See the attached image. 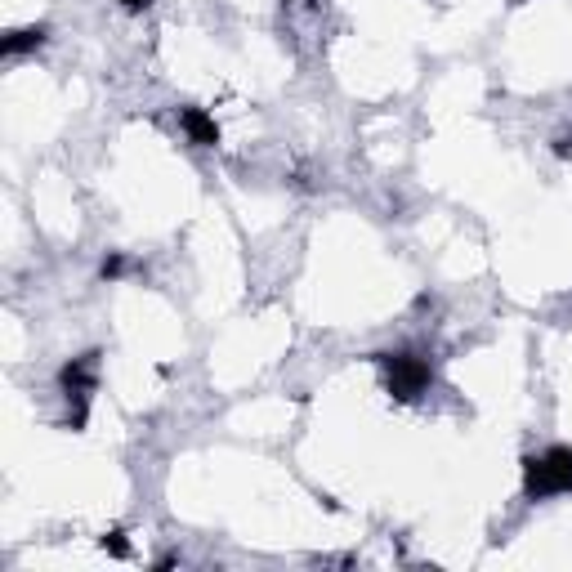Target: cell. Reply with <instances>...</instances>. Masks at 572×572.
Listing matches in <instances>:
<instances>
[{"instance_id": "cell-4", "label": "cell", "mask_w": 572, "mask_h": 572, "mask_svg": "<svg viewBox=\"0 0 572 572\" xmlns=\"http://www.w3.org/2000/svg\"><path fill=\"white\" fill-rule=\"evenodd\" d=\"M179 126H184L188 143H197V148H215L219 143V126L206 108H179Z\"/></svg>"}, {"instance_id": "cell-5", "label": "cell", "mask_w": 572, "mask_h": 572, "mask_svg": "<svg viewBox=\"0 0 572 572\" xmlns=\"http://www.w3.org/2000/svg\"><path fill=\"white\" fill-rule=\"evenodd\" d=\"M45 41H50V27H45V23H36V27H18V32H9L5 41H0V54H5V59H18V54L41 50Z\"/></svg>"}, {"instance_id": "cell-6", "label": "cell", "mask_w": 572, "mask_h": 572, "mask_svg": "<svg viewBox=\"0 0 572 572\" xmlns=\"http://www.w3.org/2000/svg\"><path fill=\"white\" fill-rule=\"evenodd\" d=\"M99 546H103V550H108V555H112V559H130V546H126V532H121V528L103 532V537H99Z\"/></svg>"}, {"instance_id": "cell-3", "label": "cell", "mask_w": 572, "mask_h": 572, "mask_svg": "<svg viewBox=\"0 0 572 572\" xmlns=\"http://www.w3.org/2000/svg\"><path fill=\"white\" fill-rule=\"evenodd\" d=\"M59 389H63V398H68V403H72V398H76V403H90V394L99 389V349H90V354L63 362Z\"/></svg>"}, {"instance_id": "cell-2", "label": "cell", "mask_w": 572, "mask_h": 572, "mask_svg": "<svg viewBox=\"0 0 572 572\" xmlns=\"http://www.w3.org/2000/svg\"><path fill=\"white\" fill-rule=\"evenodd\" d=\"M376 362L385 367V389L398 403H412L434 385V367L416 354H376Z\"/></svg>"}, {"instance_id": "cell-7", "label": "cell", "mask_w": 572, "mask_h": 572, "mask_svg": "<svg viewBox=\"0 0 572 572\" xmlns=\"http://www.w3.org/2000/svg\"><path fill=\"white\" fill-rule=\"evenodd\" d=\"M99 273H103V278H108V282H112V278H121V273H126V260H121V255H108Z\"/></svg>"}, {"instance_id": "cell-1", "label": "cell", "mask_w": 572, "mask_h": 572, "mask_svg": "<svg viewBox=\"0 0 572 572\" xmlns=\"http://www.w3.org/2000/svg\"><path fill=\"white\" fill-rule=\"evenodd\" d=\"M572 492V447H550L541 456H523V497L546 501Z\"/></svg>"}, {"instance_id": "cell-9", "label": "cell", "mask_w": 572, "mask_h": 572, "mask_svg": "<svg viewBox=\"0 0 572 572\" xmlns=\"http://www.w3.org/2000/svg\"><path fill=\"white\" fill-rule=\"evenodd\" d=\"M121 5H126V9H130V14H143V9H148V5H152V0H121Z\"/></svg>"}, {"instance_id": "cell-8", "label": "cell", "mask_w": 572, "mask_h": 572, "mask_svg": "<svg viewBox=\"0 0 572 572\" xmlns=\"http://www.w3.org/2000/svg\"><path fill=\"white\" fill-rule=\"evenodd\" d=\"M550 148H555L559 161H572V135H559L555 143H550Z\"/></svg>"}]
</instances>
